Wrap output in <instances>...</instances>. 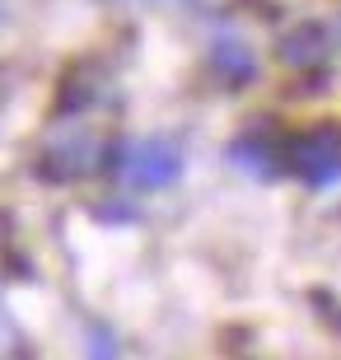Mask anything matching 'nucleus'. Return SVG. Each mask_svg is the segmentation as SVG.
Returning <instances> with one entry per match:
<instances>
[{"mask_svg": "<svg viewBox=\"0 0 341 360\" xmlns=\"http://www.w3.org/2000/svg\"><path fill=\"white\" fill-rule=\"evenodd\" d=\"M210 70H215L220 80H229V84H248L252 75H257V56H252L248 42L215 38L210 42Z\"/></svg>", "mask_w": 341, "mask_h": 360, "instance_id": "nucleus-5", "label": "nucleus"}, {"mask_svg": "<svg viewBox=\"0 0 341 360\" xmlns=\"http://www.w3.org/2000/svg\"><path fill=\"white\" fill-rule=\"evenodd\" d=\"M89 360H117V342H112V333H108L103 323H94L89 328V351H84Z\"/></svg>", "mask_w": 341, "mask_h": 360, "instance_id": "nucleus-7", "label": "nucleus"}, {"mask_svg": "<svg viewBox=\"0 0 341 360\" xmlns=\"http://www.w3.org/2000/svg\"><path fill=\"white\" fill-rule=\"evenodd\" d=\"M108 169L131 192H159V187L178 183V174H183V146L169 136H141V141H127L112 150Z\"/></svg>", "mask_w": 341, "mask_h": 360, "instance_id": "nucleus-1", "label": "nucleus"}, {"mask_svg": "<svg viewBox=\"0 0 341 360\" xmlns=\"http://www.w3.org/2000/svg\"><path fill=\"white\" fill-rule=\"evenodd\" d=\"M94 160H98V141H94L84 127H70L42 150V174L47 178H79L89 174Z\"/></svg>", "mask_w": 341, "mask_h": 360, "instance_id": "nucleus-4", "label": "nucleus"}, {"mask_svg": "<svg viewBox=\"0 0 341 360\" xmlns=\"http://www.w3.org/2000/svg\"><path fill=\"white\" fill-rule=\"evenodd\" d=\"M285 146H290V136L281 141L276 131H243L229 146V164L234 169H243V174H252V178H276L281 169H285Z\"/></svg>", "mask_w": 341, "mask_h": 360, "instance_id": "nucleus-3", "label": "nucleus"}, {"mask_svg": "<svg viewBox=\"0 0 341 360\" xmlns=\"http://www.w3.org/2000/svg\"><path fill=\"white\" fill-rule=\"evenodd\" d=\"M285 169H295L309 187H337L341 183V127H314V131L290 136Z\"/></svg>", "mask_w": 341, "mask_h": 360, "instance_id": "nucleus-2", "label": "nucleus"}, {"mask_svg": "<svg viewBox=\"0 0 341 360\" xmlns=\"http://www.w3.org/2000/svg\"><path fill=\"white\" fill-rule=\"evenodd\" d=\"M281 56H285L290 66H318V61L328 56V38H323V28H318V24L295 28V33L285 38V47H281Z\"/></svg>", "mask_w": 341, "mask_h": 360, "instance_id": "nucleus-6", "label": "nucleus"}, {"mask_svg": "<svg viewBox=\"0 0 341 360\" xmlns=\"http://www.w3.org/2000/svg\"><path fill=\"white\" fill-rule=\"evenodd\" d=\"M0 19H5V0H0Z\"/></svg>", "mask_w": 341, "mask_h": 360, "instance_id": "nucleus-9", "label": "nucleus"}, {"mask_svg": "<svg viewBox=\"0 0 341 360\" xmlns=\"http://www.w3.org/2000/svg\"><path fill=\"white\" fill-rule=\"evenodd\" d=\"M178 5H197V0H178Z\"/></svg>", "mask_w": 341, "mask_h": 360, "instance_id": "nucleus-8", "label": "nucleus"}]
</instances>
